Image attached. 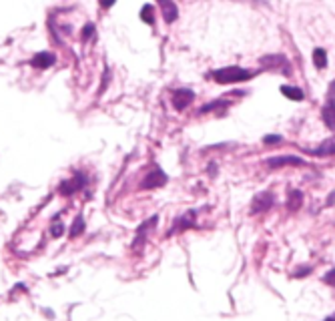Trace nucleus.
<instances>
[{"label": "nucleus", "instance_id": "11", "mask_svg": "<svg viewBox=\"0 0 335 321\" xmlns=\"http://www.w3.org/2000/svg\"><path fill=\"white\" fill-rule=\"evenodd\" d=\"M157 2H159V6H161V12H163L165 22H167V24L175 22L177 16H179V8H177V4H175L173 0H157Z\"/></svg>", "mask_w": 335, "mask_h": 321}, {"label": "nucleus", "instance_id": "24", "mask_svg": "<svg viewBox=\"0 0 335 321\" xmlns=\"http://www.w3.org/2000/svg\"><path fill=\"white\" fill-rule=\"evenodd\" d=\"M115 2H117V0H99V4H101L103 8H111Z\"/></svg>", "mask_w": 335, "mask_h": 321}, {"label": "nucleus", "instance_id": "10", "mask_svg": "<svg viewBox=\"0 0 335 321\" xmlns=\"http://www.w3.org/2000/svg\"><path fill=\"white\" fill-rule=\"evenodd\" d=\"M321 119L327 129L335 131V99H329V97L325 99V105L321 109Z\"/></svg>", "mask_w": 335, "mask_h": 321}, {"label": "nucleus", "instance_id": "15", "mask_svg": "<svg viewBox=\"0 0 335 321\" xmlns=\"http://www.w3.org/2000/svg\"><path fill=\"white\" fill-rule=\"evenodd\" d=\"M281 95L283 97H287V99H291V101H303L305 99V95H303V91L301 89H297V87H281Z\"/></svg>", "mask_w": 335, "mask_h": 321}, {"label": "nucleus", "instance_id": "1", "mask_svg": "<svg viewBox=\"0 0 335 321\" xmlns=\"http://www.w3.org/2000/svg\"><path fill=\"white\" fill-rule=\"evenodd\" d=\"M211 76H213V81H217L219 85H231V83L251 81V78H253V72L247 70V68H241V66H225V68L213 70Z\"/></svg>", "mask_w": 335, "mask_h": 321}, {"label": "nucleus", "instance_id": "7", "mask_svg": "<svg viewBox=\"0 0 335 321\" xmlns=\"http://www.w3.org/2000/svg\"><path fill=\"white\" fill-rule=\"evenodd\" d=\"M193 101H195V93L189 89H179L173 93V107L177 111H185Z\"/></svg>", "mask_w": 335, "mask_h": 321}, {"label": "nucleus", "instance_id": "3", "mask_svg": "<svg viewBox=\"0 0 335 321\" xmlns=\"http://www.w3.org/2000/svg\"><path fill=\"white\" fill-rule=\"evenodd\" d=\"M275 205V195L271 191H263V193H257L253 197V203H251V213L257 215V213H265L267 209H271Z\"/></svg>", "mask_w": 335, "mask_h": 321}, {"label": "nucleus", "instance_id": "14", "mask_svg": "<svg viewBox=\"0 0 335 321\" xmlns=\"http://www.w3.org/2000/svg\"><path fill=\"white\" fill-rule=\"evenodd\" d=\"M193 223H195V213L193 211H189L187 215H183L179 221H177V225L173 227V231H171V235L175 233V231H185V229H189V227H193Z\"/></svg>", "mask_w": 335, "mask_h": 321}, {"label": "nucleus", "instance_id": "22", "mask_svg": "<svg viewBox=\"0 0 335 321\" xmlns=\"http://www.w3.org/2000/svg\"><path fill=\"white\" fill-rule=\"evenodd\" d=\"M109 76H111V72H109V68H105V76H103V85H101V91H99V95H103V93L107 91V85H109Z\"/></svg>", "mask_w": 335, "mask_h": 321}, {"label": "nucleus", "instance_id": "20", "mask_svg": "<svg viewBox=\"0 0 335 321\" xmlns=\"http://www.w3.org/2000/svg\"><path fill=\"white\" fill-rule=\"evenodd\" d=\"M62 233H64V225H62V223H52L50 235H52V237H60Z\"/></svg>", "mask_w": 335, "mask_h": 321}, {"label": "nucleus", "instance_id": "8", "mask_svg": "<svg viewBox=\"0 0 335 321\" xmlns=\"http://www.w3.org/2000/svg\"><path fill=\"white\" fill-rule=\"evenodd\" d=\"M159 221V217L155 215V217H151L149 221H145L141 227H139V231H137V237H135V243H133V249L137 251V249H141V245H145V239H147V233L155 227V223Z\"/></svg>", "mask_w": 335, "mask_h": 321}, {"label": "nucleus", "instance_id": "17", "mask_svg": "<svg viewBox=\"0 0 335 321\" xmlns=\"http://www.w3.org/2000/svg\"><path fill=\"white\" fill-rule=\"evenodd\" d=\"M141 18H143L147 24H153V22H155V10H153L151 4H145V6L141 8Z\"/></svg>", "mask_w": 335, "mask_h": 321}, {"label": "nucleus", "instance_id": "25", "mask_svg": "<svg viewBox=\"0 0 335 321\" xmlns=\"http://www.w3.org/2000/svg\"><path fill=\"white\" fill-rule=\"evenodd\" d=\"M215 169H217V165H215V163H211V165H209V173H211L213 177H215V173H217Z\"/></svg>", "mask_w": 335, "mask_h": 321}, {"label": "nucleus", "instance_id": "21", "mask_svg": "<svg viewBox=\"0 0 335 321\" xmlns=\"http://www.w3.org/2000/svg\"><path fill=\"white\" fill-rule=\"evenodd\" d=\"M263 143H265V145H277V143H281V137H279V135H267V137L263 139Z\"/></svg>", "mask_w": 335, "mask_h": 321}, {"label": "nucleus", "instance_id": "12", "mask_svg": "<svg viewBox=\"0 0 335 321\" xmlns=\"http://www.w3.org/2000/svg\"><path fill=\"white\" fill-rule=\"evenodd\" d=\"M54 62H56V56H54L52 52H38V54H34V58L30 60V64H32L34 68H50Z\"/></svg>", "mask_w": 335, "mask_h": 321}, {"label": "nucleus", "instance_id": "16", "mask_svg": "<svg viewBox=\"0 0 335 321\" xmlns=\"http://www.w3.org/2000/svg\"><path fill=\"white\" fill-rule=\"evenodd\" d=\"M313 64L317 68H325L327 66V52L323 48H315L313 50Z\"/></svg>", "mask_w": 335, "mask_h": 321}, {"label": "nucleus", "instance_id": "23", "mask_svg": "<svg viewBox=\"0 0 335 321\" xmlns=\"http://www.w3.org/2000/svg\"><path fill=\"white\" fill-rule=\"evenodd\" d=\"M325 283H327V285H335V269H331V271L325 275Z\"/></svg>", "mask_w": 335, "mask_h": 321}, {"label": "nucleus", "instance_id": "28", "mask_svg": "<svg viewBox=\"0 0 335 321\" xmlns=\"http://www.w3.org/2000/svg\"><path fill=\"white\" fill-rule=\"evenodd\" d=\"M325 321H335V317H329V319H325Z\"/></svg>", "mask_w": 335, "mask_h": 321}, {"label": "nucleus", "instance_id": "4", "mask_svg": "<svg viewBox=\"0 0 335 321\" xmlns=\"http://www.w3.org/2000/svg\"><path fill=\"white\" fill-rule=\"evenodd\" d=\"M167 181H169V177L165 175V171H161V169H153V171L141 181V189H145V191L159 189V187H165Z\"/></svg>", "mask_w": 335, "mask_h": 321}, {"label": "nucleus", "instance_id": "18", "mask_svg": "<svg viewBox=\"0 0 335 321\" xmlns=\"http://www.w3.org/2000/svg\"><path fill=\"white\" fill-rule=\"evenodd\" d=\"M82 231H85V219H82V217H76L74 223H72V229H70V237L74 239V237L82 235Z\"/></svg>", "mask_w": 335, "mask_h": 321}, {"label": "nucleus", "instance_id": "2", "mask_svg": "<svg viewBox=\"0 0 335 321\" xmlns=\"http://www.w3.org/2000/svg\"><path fill=\"white\" fill-rule=\"evenodd\" d=\"M259 62H261V68H263V70L281 72L283 76H291V72H293L289 60H287L283 54H267V56H261Z\"/></svg>", "mask_w": 335, "mask_h": 321}, {"label": "nucleus", "instance_id": "6", "mask_svg": "<svg viewBox=\"0 0 335 321\" xmlns=\"http://www.w3.org/2000/svg\"><path fill=\"white\" fill-rule=\"evenodd\" d=\"M305 167V160L301 157H295V155H283V157H271L267 159V167L269 169H281V167Z\"/></svg>", "mask_w": 335, "mask_h": 321}, {"label": "nucleus", "instance_id": "5", "mask_svg": "<svg viewBox=\"0 0 335 321\" xmlns=\"http://www.w3.org/2000/svg\"><path fill=\"white\" fill-rule=\"evenodd\" d=\"M85 185H87V177H85L82 173H76V175H74L70 181H62V183H60V187H58V193H60V195H64V197H70L72 193L80 191Z\"/></svg>", "mask_w": 335, "mask_h": 321}, {"label": "nucleus", "instance_id": "27", "mask_svg": "<svg viewBox=\"0 0 335 321\" xmlns=\"http://www.w3.org/2000/svg\"><path fill=\"white\" fill-rule=\"evenodd\" d=\"M307 273H309V267H307V269H301V271H297L295 275H297V277H301V275H307Z\"/></svg>", "mask_w": 335, "mask_h": 321}, {"label": "nucleus", "instance_id": "9", "mask_svg": "<svg viewBox=\"0 0 335 321\" xmlns=\"http://www.w3.org/2000/svg\"><path fill=\"white\" fill-rule=\"evenodd\" d=\"M305 153L313 155V157H331V155H335V137L325 139L317 149H307Z\"/></svg>", "mask_w": 335, "mask_h": 321}, {"label": "nucleus", "instance_id": "26", "mask_svg": "<svg viewBox=\"0 0 335 321\" xmlns=\"http://www.w3.org/2000/svg\"><path fill=\"white\" fill-rule=\"evenodd\" d=\"M327 205H335V191L329 195V199H327Z\"/></svg>", "mask_w": 335, "mask_h": 321}, {"label": "nucleus", "instance_id": "19", "mask_svg": "<svg viewBox=\"0 0 335 321\" xmlns=\"http://www.w3.org/2000/svg\"><path fill=\"white\" fill-rule=\"evenodd\" d=\"M93 36H95V24H93V22H87L85 28H82V32H80V38L87 42V40L93 38Z\"/></svg>", "mask_w": 335, "mask_h": 321}, {"label": "nucleus", "instance_id": "13", "mask_svg": "<svg viewBox=\"0 0 335 321\" xmlns=\"http://www.w3.org/2000/svg\"><path fill=\"white\" fill-rule=\"evenodd\" d=\"M303 205V193L299 189H291L287 195V209L289 211H297Z\"/></svg>", "mask_w": 335, "mask_h": 321}]
</instances>
